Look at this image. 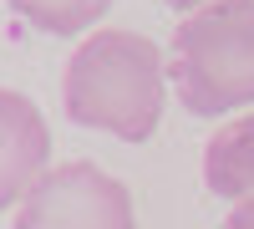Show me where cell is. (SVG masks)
I'll use <instances>...</instances> for the list:
<instances>
[{"label":"cell","mask_w":254,"mask_h":229,"mask_svg":"<svg viewBox=\"0 0 254 229\" xmlns=\"http://www.w3.org/2000/svg\"><path fill=\"white\" fill-rule=\"evenodd\" d=\"M51 173V128L41 107L15 92V87H0V209H20L41 178Z\"/></svg>","instance_id":"4"},{"label":"cell","mask_w":254,"mask_h":229,"mask_svg":"<svg viewBox=\"0 0 254 229\" xmlns=\"http://www.w3.org/2000/svg\"><path fill=\"white\" fill-rule=\"evenodd\" d=\"M168 81L193 117H224L254 102V0H219L178 20Z\"/></svg>","instance_id":"2"},{"label":"cell","mask_w":254,"mask_h":229,"mask_svg":"<svg viewBox=\"0 0 254 229\" xmlns=\"http://www.w3.org/2000/svg\"><path fill=\"white\" fill-rule=\"evenodd\" d=\"M5 5L46 36H81L112 15V0H5Z\"/></svg>","instance_id":"6"},{"label":"cell","mask_w":254,"mask_h":229,"mask_svg":"<svg viewBox=\"0 0 254 229\" xmlns=\"http://www.w3.org/2000/svg\"><path fill=\"white\" fill-rule=\"evenodd\" d=\"M10 229H137L132 194L97 163H61L20 199Z\"/></svg>","instance_id":"3"},{"label":"cell","mask_w":254,"mask_h":229,"mask_svg":"<svg viewBox=\"0 0 254 229\" xmlns=\"http://www.w3.org/2000/svg\"><path fill=\"white\" fill-rule=\"evenodd\" d=\"M203 183L219 199H229V204L254 199V112H239L234 122H224V128L208 138Z\"/></svg>","instance_id":"5"},{"label":"cell","mask_w":254,"mask_h":229,"mask_svg":"<svg viewBox=\"0 0 254 229\" xmlns=\"http://www.w3.org/2000/svg\"><path fill=\"white\" fill-rule=\"evenodd\" d=\"M224 229H254V199H239L234 209H229V219H224Z\"/></svg>","instance_id":"7"},{"label":"cell","mask_w":254,"mask_h":229,"mask_svg":"<svg viewBox=\"0 0 254 229\" xmlns=\"http://www.w3.org/2000/svg\"><path fill=\"white\" fill-rule=\"evenodd\" d=\"M178 15H193V10H203V5H219V0H168Z\"/></svg>","instance_id":"8"},{"label":"cell","mask_w":254,"mask_h":229,"mask_svg":"<svg viewBox=\"0 0 254 229\" xmlns=\"http://www.w3.org/2000/svg\"><path fill=\"white\" fill-rule=\"evenodd\" d=\"M168 102V56L142 31L102 26L66 56L61 107L76 128L112 133L117 143H147Z\"/></svg>","instance_id":"1"}]
</instances>
